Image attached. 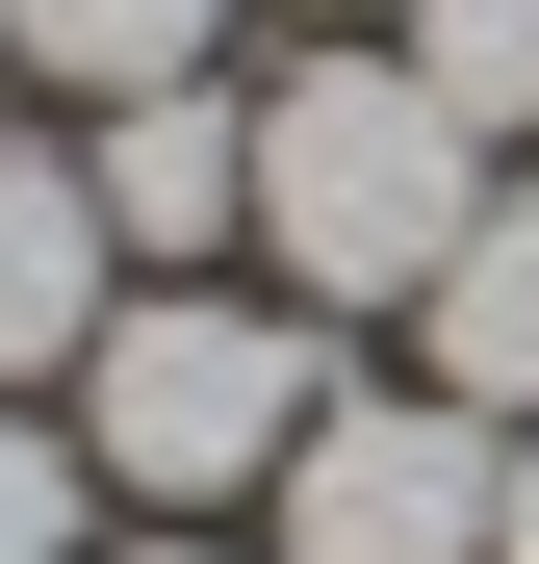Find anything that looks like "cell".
<instances>
[{"mask_svg": "<svg viewBox=\"0 0 539 564\" xmlns=\"http://www.w3.org/2000/svg\"><path fill=\"white\" fill-rule=\"evenodd\" d=\"M488 231V129L436 104L386 26H334L257 77V257L309 282V308H436V257Z\"/></svg>", "mask_w": 539, "mask_h": 564, "instance_id": "1", "label": "cell"}, {"mask_svg": "<svg viewBox=\"0 0 539 564\" xmlns=\"http://www.w3.org/2000/svg\"><path fill=\"white\" fill-rule=\"evenodd\" d=\"M309 411H334L309 308H231V282H129V308L77 334V462H104L129 513H180V539H206L231 488H283Z\"/></svg>", "mask_w": 539, "mask_h": 564, "instance_id": "2", "label": "cell"}, {"mask_svg": "<svg viewBox=\"0 0 539 564\" xmlns=\"http://www.w3.org/2000/svg\"><path fill=\"white\" fill-rule=\"evenodd\" d=\"M283 564H488V513H514V411H463V386H334L309 436H283Z\"/></svg>", "mask_w": 539, "mask_h": 564, "instance_id": "3", "label": "cell"}, {"mask_svg": "<svg viewBox=\"0 0 539 564\" xmlns=\"http://www.w3.org/2000/svg\"><path fill=\"white\" fill-rule=\"evenodd\" d=\"M129 308V231L77 154H0V386H77V334Z\"/></svg>", "mask_w": 539, "mask_h": 564, "instance_id": "4", "label": "cell"}, {"mask_svg": "<svg viewBox=\"0 0 539 564\" xmlns=\"http://www.w3.org/2000/svg\"><path fill=\"white\" fill-rule=\"evenodd\" d=\"M104 231L129 257H206V231H257V104H206V77H154V104H104Z\"/></svg>", "mask_w": 539, "mask_h": 564, "instance_id": "5", "label": "cell"}, {"mask_svg": "<svg viewBox=\"0 0 539 564\" xmlns=\"http://www.w3.org/2000/svg\"><path fill=\"white\" fill-rule=\"evenodd\" d=\"M436 386H463V411H539V206H514V180H488V231L463 257H436Z\"/></svg>", "mask_w": 539, "mask_h": 564, "instance_id": "6", "label": "cell"}, {"mask_svg": "<svg viewBox=\"0 0 539 564\" xmlns=\"http://www.w3.org/2000/svg\"><path fill=\"white\" fill-rule=\"evenodd\" d=\"M231 0H0V52H52L77 104H154V77H206Z\"/></svg>", "mask_w": 539, "mask_h": 564, "instance_id": "7", "label": "cell"}, {"mask_svg": "<svg viewBox=\"0 0 539 564\" xmlns=\"http://www.w3.org/2000/svg\"><path fill=\"white\" fill-rule=\"evenodd\" d=\"M0 564H104V462H77V411L0 386Z\"/></svg>", "mask_w": 539, "mask_h": 564, "instance_id": "8", "label": "cell"}, {"mask_svg": "<svg viewBox=\"0 0 539 564\" xmlns=\"http://www.w3.org/2000/svg\"><path fill=\"white\" fill-rule=\"evenodd\" d=\"M386 52H411L436 104H463V129H539V0H411Z\"/></svg>", "mask_w": 539, "mask_h": 564, "instance_id": "9", "label": "cell"}, {"mask_svg": "<svg viewBox=\"0 0 539 564\" xmlns=\"http://www.w3.org/2000/svg\"><path fill=\"white\" fill-rule=\"evenodd\" d=\"M488 564H539V436H514V513H488Z\"/></svg>", "mask_w": 539, "mask_h": 564, "instance_id": "10", "label": "cell"}, {"mask_svg": "<svg viewBox=\"0 0 539 564\" xmlns=\"http://www.w3.org/2000/svg\"><path fill=\"white\" fill-rule=\"evenodd\" d=\"M104 564H231V539H104Z\"/></svg>", "mask_w": 539, "mask_h": 564, "instance_id": "11", "label": "cell"}, {"mask_svg": "<svg viewBox=\"0 0 539 564\" xmlns=\"http://www.w3.org/2000/svg\"><path fill=\"white\" fill-rule=\"evenodd\" d=\"M309 26H411V0H309Z\"/></svg>", "mask_w": 539, "mask_h": 564, "instance_id": "12", "label": "cell"}]
</instances>
